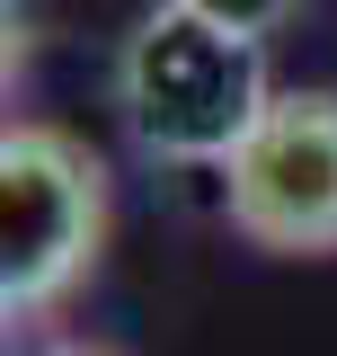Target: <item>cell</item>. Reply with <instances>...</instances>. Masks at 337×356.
Segmentation results:
<instances>
[{
	"mask_svg": "<svg viewBox=\"0 0 337 356\" xmlns=\"http://www.w3.org/2000/svg\"><path fill=\"white\" fill-rule=\"evenodd\" d=\"M44 356H107V348H44Z\"/></svg>",
	"mask_w": 337,
	"mask_h": 356,
	"instance_id": "obj_5",
	"label": "cell"
},
{
	"mask_svg": "<svg viewBox=\"0 0 337 356\" xmlns=\"http://www.w3.org/2000/svg\"><path fill=\"white\" fill-rule=\"evenodd\" d=\"M107 250V161L71 125L18 116L0 134V321H44Z\"/></svg>",
	"mask_w": 337,
	"mask_h": 356,
	"instance_id": "obj_2",
	"label": "cell"
},
{
	"mask_svg": "<svg viewBox=\"0 0 337 356\" xmlns=\"http://www.w3.org/2000/svg\"><path fill=\"white\" fill-rule=\"evenodd\" d=\"M187 9H205V18H222V27H249V36H275L302 0H187Z\"/></svg>",
	"mask_w": 337,
	"mask_h": 356,
	"instance_id": "obj_4",
	"label": "cell"
},
{
	"mask_svg": "<svg viewBox=\"0 0 337 356\" xmlns=\"http://www.w3.org/2000/svg\"><path fill=\"white\" fill-rule=\"evenodd\" d=\"M222 214L266 259H337V89H275L222 161Z\"/></svg>",
	"mask_w": 337,
	"mask_h": 356,
	"instance_id": "obj_3",
	"label": "cell"
},
{
	"mask_svg": "<svg viewBox=\"0 0 337 356\" xmlns=\"http://www.w3.org/2000/svg\"><path fill=\"white\" fill-rule=\"evenodd\" d=\"M266 107H275L266 36L222 27L187 0H151L133 18V36L116 44V116L151 161L222 170Z\"/></svg>",
	"mask_w": 337,
	"mask_h": 356,
	"instance_id": "obj_1",
	"label": "cell"
}]
</instances>
